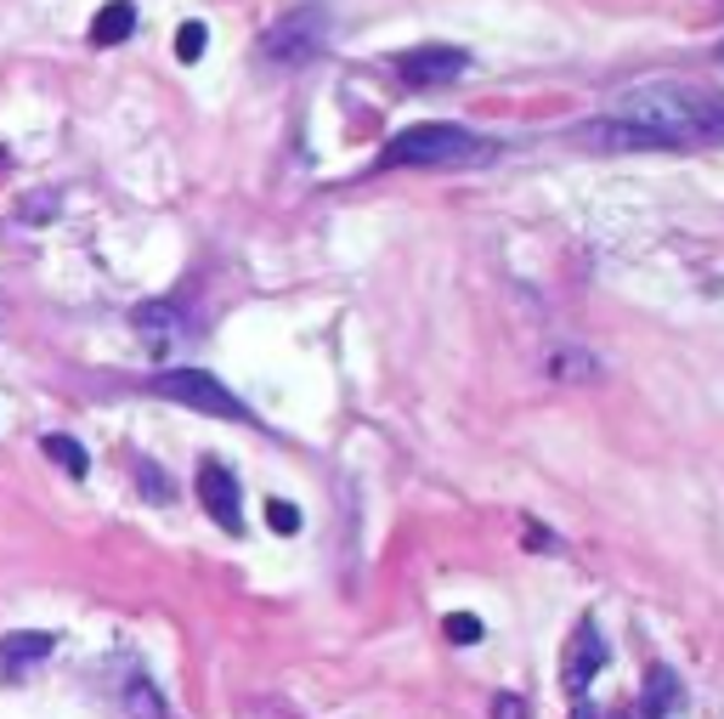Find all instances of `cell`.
<instances>
[{
	"label": "cell",
	"mask_w": 724,
	"mask_h": 719,
	"mask_svg": "<svg viewBox=\"0 0 724 719\" xmlns=\"http://www.w3.org/2000/svg\"><path fill=\"white\" fill-rule=\"evenodd\" d=\"M583 148L645 153V148H724V91L690 80H640L611 96L600 119L572 130Z\"/></svg>",
	"instance_id": "cell-1"
},
{
	"label": "cell",
	"mask_w": 724,
	"mask_h": 719,
	"mask_svg": "<svg viewBox=\"0 0 724 719\" xmlns=\"http://www.w3.org/2000/svg\"><path fill=\"white\" fill-rule=\"evenodd\" d=\"M492 153L499 148L476 137V130L453 125V119H424L385 142L379 171H470V165H487Z\"/></svg>",
	"instance_id": "cell-2"
},
{
	"label": "cell",
	"mask_w": 724,
	"mask_h": 719,
	"mask_svg": "<svg viewBox=\"0 0 724 719\" xmlns=\"http://www.w3.org/2000/svg\"><path fill=\"white\" fill-rule=\"evenodd\" d=\"M153 391L164 403H182V408L210 414V419H249V408L205 369H164V374H153Z\"/></svg>",
	"instance_id": "cell-3"
},
{
	"label": "cell",
	"mask_w": 724,
	"mask_h": 719,
	"mask_svg": "<svg viewBox=\"0 0 724 719\" xmlns=\"http://www.w3.org/2000/svg\"><path fill=\"white\" fill-rule=\"evenodd\" d=\"M328 46V12L323 7H294L289 18H278L267 35H260V51L272 62H312Z\"/></svg>",
	"instance_id": "cell-4"
},
{
	"label": "cell",
	"mask_w": 724,
	"mask_h": 719,
	"mask_svg": "<svg viewBox=\"0 0 724 719\" xmlns=\"http://www.w3.org/2000/svg\"><path fill=\"white\" fill-rule=\"evenodd\" d=\"M397 74H402V85H408V91H436V85H453L458 74H470V51L442 46V40L413 46V51H402V57H397Z\"/></svg>",
	"instance_id": "cell-5"
},
{
	"label": "cell",
	"mask_w": 724,
	"mask_h": 719,
	"mask_svg": "<svg viewBox=\"0 0 724 719\" xmlns=\"http://www.w3.org/2000/svg\"><path fill=\"white\" fill-rule=\"evenodd\" d=\"M606 658H611V651H606L600 629H595V624H577L572 640H567V658H561V685H567V697H572V703L588 697V685L600 680Z\"/></svg>",
	"instance_id": "cell-6"
},
{
	"label": "cell",
	"mask_w": 724,
	"mask_h": 719,
	"mask_svg": "<svg viewBox=\"0 0 724 719\" xmlns=\"http://www.w3.org/2000/svg\"><path fill=\"white\" fill-rule=\"evenodd\" d=\"M199 505H205V515L215 521L221 533H244V499H238V476L226 471L221 460H205V465H199Z\"/></svg>",
	"instance_id": "cell-7"
},
{
	"label": "cell",
	"mask_w": 724,
	"mask_h": 719,
	"mask_svg": "<svg viewBox=\"0 0 724 719\" xmlns=\"http://www.w3.org/2000/svg\"><path fill=\"white\" fill-rule=\"evenodd\" d=\"M679 708H685L679 674L663 669V663H651V669H645V692H640V714H645V719H679Z\"/></svg>",
	"instance_id": "cell-8"
},
{
	"label": "cell",
	"mask_w": 724,
	"mask_h": 719,
	"mask_svg": "<svg viewBox=\"0 0 724 719\" xmlns=\"http://www.w3.org/2000/svg\"><path fill=\"white\" fill-rule=\"evenodd\" d=\"M51 635H40V629H17V635H7L0 640V674L7 680H23V669H35V663H46L51 658Z\"/></svg>",
	"instance_id": "cell-9"
},
{
	"label": "cell",
	"mask_w": 724,
	"mask_h": 719,
	"mask_svg": "<svg viewBox=\"0 0 724 719\" xmlns=\"http://www.w3.org/2000/svg\"><path fill=\"white\" fill-rule=\"evenodd\" d=\"M130 28H137V7H130V0H108V7L91 18V46H103V51L125 46Z\"/></svg>",
	"instance_id": "cell-10"
},
{
	"label": "cell",
	"mask_w": 724,
	"mask_h": 719,
	"mask_svg": "<svg viewBox=\"0 0 724 719\" xmlns=\"http://www.w3.org/2000/svg\"><path fill=\"white\" fill-rule=\"evenodd\" d=\"M549 374L567 385H588V380H600V357L583 346H561V351H549Z\"/></svg>",
	"instance_id": "cell-11"
},
{
	"label": "cell",
	"mask_w": 724,
	"mask_h": 719,
	"mask_svg": "<svg viewBox=\"0 0 724 719\" xmlns=\"http://www.w3.org/2000/svg\"><path fill=\"white\" fill-rule=\"evenodd\" d=\"M125 708H130V719H164V703H159V692H153L148 674H130L125 680Z\"/></svg>",
	"instance_id": "cell-12"
},
{
	"label": "cell",
	"mask_w": 724,
	"mask_h": 719,
	"mask_svg": "<svg viewBox=\"0 0 724 719\" xmlns=\"http://www.w3.org/2000/svg\"><path fill=\"white\" fill-rule=\"evenodd\" d=\"M40 448H46V460H51V465H57V471H69V476H74V482H80V476H85V471H91V460H85V448H80V442H74V437H46V442H40Z\"/></svg>",
	"instance_id": "cell-13"
},
{
	"label": "cell",
	"mask_w": 724,
	"mask_h": 719,
	"mask_svg": "<svg viewBox=\"0 0 724 719\" xmlns=\"http://www.w3.org/2000/svg\"><path fill=\"white\" fill-rule=\"evenodd\" d=\"M442 629H447L453 646H476V640L487 635V624H481L476 612H447V624H442Z\"/></svg>",
	"instance_id": "cell-14"
},
{
	"label": "cell",
	"mask_w": 724,
	"mask_h": 719,
	"mask_svg": "<svg viewBox=\"0 0 724 719\" xmlns=\"http://www.w3.org/2000/svg\"><path fill=\"white\" fill-rule=\"evenodd\" d=\"M205 46H210V28H205V23H182V28H176V57H182V62H199Z\"/></svg>",
	"instance_id": "cell-15"
},
{
	"label": "cell",
	"mask_w": 724,
	"mask_h": 719,
	"mask_svg": "<svg viewBox=\"0 0 724 719\" xmlns=\"http://www.w3.org/2000/svg\"><path fill=\"white\" fill-rule=\"evenodd\" d=\"M267 527L283 533V538H294V533H301V510H294L289 499H267Z\"/></svg>",
	"instance_id": "cell-16"
},
{
	"label": "cell",
	"mask_w": 724,
	"mask_h": 719,
	"mask_svg": "<svg viewBox=\"0 0 724 719\" xmlns=\"http://www.w3.org/2000/svg\"><path fill=\"white\" fill-rule=\"evenodd\" d=\"M137 482H142V499H153V505H164V499H171V476H164V471H153L148 460H137Z\"/></svg>",
	"instance_id": "cell-17"
},
{
	"label": "cell",
	"mask_w": 724,
	"mask_h": 719,
	"mask_svg": "<svg viewBox=\"0 0 724 719\" xmlns=\"http://www.w3.org/2000/svg\"><path fill=\"white\" fill-rule=\"evenodd\" d=\"M492 719H526V703L515 692H499L492 697Z\"/></svg>",
	"instance_id": "cell-18"
},
{
	"label": "cell",
	"mask_w": 724,
	"mask_h": 719,
	"mask_svg": "<svg viewBox=\"0 0 724 719\" xmlns=\"http://www.w3.org/2000/svg\"><path fill=\"white\" fill-rule=\"evenodd\" d=\"M521 533H526V549H554V533L544 521H521Z\"/></svg>",
	"instance_id": "cell-19"
},
{
	"label": "cell",
	"mask_w": 724,
	"mask_h": 719,
	"mask_svg": "<svg viewBox=\"0 0 724 719\" xmlns=\"http://www.w3.org/2000/svg\"><path fill=\"white\" fill-rule=\"evenodd\" d=\"M719 62H724V40H719Z\"/></svg>",
	"instance_id": "cell-20"
},
{
	"label": "cell",
	"mask_w": 724,
	"mask_h": 719,
	"mask_svg": "<svg viewBox=\"0 0 724 719\" xmlns=\"http://www.w3.org/2000/svg\"><path fill=\"white\" fill-rule=\"evenodd\" d=\"M611 719H629V714H611Z\"/></svg>",
	"instance_id": "cell-21"
}]
</instances>
